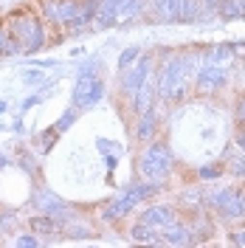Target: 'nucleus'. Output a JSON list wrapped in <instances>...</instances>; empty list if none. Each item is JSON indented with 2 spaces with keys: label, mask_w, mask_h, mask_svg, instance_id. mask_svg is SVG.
<instances>
[{
  "label": "nucleus",
  "mask_w": 245,
  "mask_h": 248,
  "mask_svg": "<svg viewBox=\"0 0 245 248\" xmlns=\"http://www.w3.org/2000/svg\"><path fill=\"white\" fill-rule=\"evenodd\" d=\"M144 170H147V175H155V170H161V175H164V170H167V153L161 147H155L153 153L147 155V161H144Z\"/></svg>",
  "instance_id": "7ed1b4c3"
},
{
  "label": "nucleus",
  "mask_w": 245,
  "mask_h": 248,
  "mask_svg": "<svg viewBox=\"0 0 245 248\" xmlns=\"http://www.w3.org/2000/svg\"><path fill=\"white\" fill-rule=\"evenodd\" d=\"M102 96V82L99 79H88V77H82L79 79V85H77V91H74V102L77 105H93L96 99Z\"/></svg>",
  "instance_id": "f03ea898"
},
{
  "label": "nucleus",
  "mask_w": 245,
  "mask_h": 248,
  "mask_svg": "<svg viewBox=\"0 0 245 248\" xmlns=\"http://www.w3.org/2000/svg\"><path fill=\"white\" fill-rule=\"evenodd\" d=\"M133 57H136V51H124V57H122V65H130V62H133Z\"/></svg>",
  "instance_id": "20e7f679"
},
{
  "label": "nucleus",
  "mask_w": 245,
  "mask_h": 248,
  "mask_svg": "<svg viewBox=\"0 0 245 248\" xmlns=\"http://www.w3.org/2000/svg\"><path fill=\"white\" fill-rule=\"evenodd\" d=\"M155 15L161 20H192L195 17V3L192 0H158Z\"/></svg>",
  "instance_id": "f257e3e1"
}]
</instances>
